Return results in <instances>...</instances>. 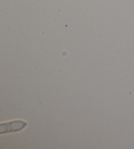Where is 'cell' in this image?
Here are the masks:
<instances>
[{"label": "cell", "instance_id": "obj_1", "mask_svg": "<svg viewBox=\"0 0 134 149\" xmlns=\"http://www.w3.org/2000/svg\"><path fill=\"white\" fill-rule=\"evenodd\" d=\"M10 125H8V124H5L6 127V130L5 132H10V131H18L20 130H22V128H24V126H26V124L23 122H13L11 123H9Z\"/></svg>", "mask_w": 134, "mask_h": 149}]
</instances>
